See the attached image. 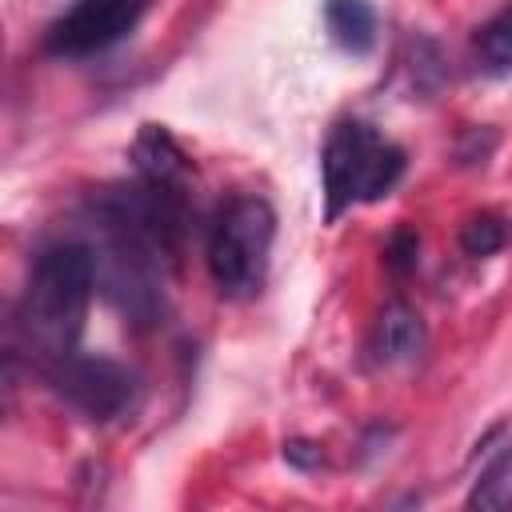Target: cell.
<instances>
[{"label":"cell","mask_w":512,"mask_h":512,"mask_svg":"<svg viewBox=\"0 0 512 512\" xmlns=\"http://www.w3.org/2000/svg\"><path fill=\"white\" fill-rule=\"evenodd\" d=\"M132 160L140 168V180H152L160 188H176L184 192L188 176H192V164L188 156L180 152V144L168 136V128L160 124H144L136 132V144H132Z\"/></svg>","instance_id":"cell-7"},{"label":"cell","mask_w":512,"mask_h":512,"mask_svg":"<svg viewBox=\"0 0 512 512\" xmlns=\"http://www.w3.org/2000/svg\"><path fill=\"white\" fill-rule=\"evenodd\" d=\"M44 376L52 380V388L60 392L64 404H72L80 416H88L96 424H108L136 408V376L108 356L72 352L64 360H56Z\"/></svg>","instance_id":"cell-4"},{"label":"cell","mask_w":512,"mask_h":512,"mask_svg":"<svg viewBox=\"0 0 512 512\" xmlns=\"http://www.w3.org/2000/svg\"><path fill=\"white\" fill-rule=\"evenodd\" d=\"M152 0H72L44 32V52L60 60H84L120 44Z\"/></svg>","instance_id":"cell-5"},{"label":"cell","mask_w":512,"mask_h":512,"mask_svg":"<svg viewBox=\"0 0 512 512\" xmlns=\"http://www.w3.org/2000/svg\"><path fill=\"white\" fill-rule=\"evenodd\" d=\"M504 244H508V224H504L496 212H476V216H468L464 228H460V248H464V256L484 260V256L500 252Z\"/></svg>","instance_id":"cell-11"},{"label":"cell","mask_w":512,"mask_h":512,"mask_svg":"<svg viewBox=\"0 0 512 512\" xmlns=\"http://www.w3.org/2000/svg\"><path fill=\"white\" fill-rule=\"evenodd\" d=\"M468 508H480V512H512V444L480 472V480L468 492Z\"/></svg>","instance_id":"cell-9"},{"label":"cell","mask_w":512,"mask_h":512,"mask_svg":"<svg viewBox=\"0 0 512 512\" xmlns=\"http://www.w3.org/2000/svg\"><path fill=\"white\" fill-rule=\"evenodd\" d=\"M424 320L416 308H408L404 300H392L384 304V312L376 316V328H372V356L376 364L384 368H408L420 360L424 352Z\"/></svg>","instance_id":"cell-6"},{"label":"cell","mask_w":512,"mask_h":512,"mask_svg":"<svg viewBox=\"0 0 512 512\" xmlns=\"http://www.w3.org/2000/svg\"><path fill=\"white\" fill-rule=\"evenodd\" d=\"M284 460L296 464V468H304V472H316V468L324 464V452H320V444H312V440H288V444H284Z\"/></svg>","instance_id":"cell-13"},{"label":"cell","mask_w":512,"mask_h":512,"mask_svg":"<svg viewBox=\"0 0 512 512\" xmlns=\"http://www.w3.org/2000/svg\"><path fill=\"white\" fill-rule=\"evenodd\" d=\"M92 288H96V260L88 244L64 240L36 256L16 320L24 348L44 372L76 352Z\"/></svg>","instance_id":"cell-1"},{"label":"cell","mask_w":512,"mask_h":512,"mask_svg":"<svg viewBox=\"0 0 512 512\" xmlns=\"http://www.w3.org/2000/svg\"><path fill=\"white\" fill-rule=\"evenodd\" d=\"M324 200H328V220H336L348 204L364 200H380L396 188V180L404 176V152L396 144H388L380 132H372L360 120H344L332 128L328 144H324Z\"/></svg>","instance_id":"cell-2"},{"label":"cell","mask_w":512,"mask_h":512,"mask_svg":"<svg viewBox=\"0 0 512 512\" xmlns=\"http://www.w3.org/2000/svg\"><path fill=\"white\" fill-rule=\"evenodd\" d=\"M324 24H328L332 40L352 56H364L376 44V12L368 0H328Z\"/></svg>","instance_id":"cell-8"},{"label":"cell","mask_w":512,"mask_h":512,"mask_svg":"<svg viewBox=\"0 0 512 512\" xmlns=\"http://www.w3.org/2000/svg\"><path fill=\"white\" fill-rule=\"evenodd\" d=\"M416 248H420V240H416V232L412 228H396L392 236H388V248H384V260L396 268V272H408L412 264H416Z\"/></svg>","instance_id":"cell-12"},{"label":"cell","mask_w":512,"mask_h":512,"mask_svg":"<svg viewBox=\"0 0 512 512\" xmlns=\"http://www.w3.org/2000/svg\"><path fill=\"white\" fill-rule=\"evenodd\" d=\"M476 56H480V68L488 76H508L512 72V8H504L500 16H492L476 32Z\"/></svg>","instance_id":"cell-10"},{"label":"cell","mask_w":512,"mask_h":512,"mask_svg":"<svg viewBox=\"0 0 512 512\" xmlns=\"http://www.w3.org/2000/svg\"><path fill=\"white\" fill-rule=\"evenodd\" d=\"M272 236H276V212L268 200L236 196L220 208L208 236V272L220 296L248 300L264 288Z\"/></svg>","instance_id":"cell-3"}]
</instances>
